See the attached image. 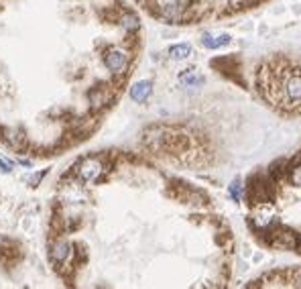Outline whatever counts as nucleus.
Returning a JSON list of instances; mask_svg holds the SVG:
<instances>
[{"label": "nucleus", "instance_id": "obj_1", "mask_svg": "<svg viewBox=\"0 0 301 289\" xmlns=\"http://www.w3.org/2000/svg\"><path fill=\"white\" fill-rule=\"evenodd\" d=\"M258 90L271 108L297 114L301 112V65L287 59H273L260 67Z\"/></svg>", "mask_w": 301, "mask_h": 289}, {"label": "nucleus", "instance_id": "obj_2", "mask_svg": "<svg viewBox=\"0 0 301 289\" xmlns=\"http://www.w3.org/2000/svg\"><path fill=\"white\" fill-rule=\"evenodd\" d=\"M102 174H104V163H102L100 159H96V157L84 159V161L79 163V167H77V175H79L86 183L98 181V179L102 177Z\"/></svg>", "mask_w": 301, "mask_h": 289}, {"label": "nucleus", "instance_id": "obj_3", "mask_svg": "<svg viewBox=\"0 0 301 289\" xmlns=\"http://www.w3.org/2000/svg\"><path fill=\"white\" fill-rule=\"evenodd\" d=\"M104 63H106V67H108L110 71L121 73V71H124L126 63H128V57H126V53H124L122 49H110V51L104 55Z\"/></svg>", "mask_w": 301, "mask_h": 289}, {"label": "nucleus", "instance_id": "obj_4", "mask_svg": "<svg viewBox=\"0 0 301 289\" xmlns=\"http://www.w3.org/2000/svg\"><path fill=\"white\" fill-rule=\"evenodd\" d=\"M151 92H153V84L149 80H141L130 88V98L134 102H145L151 96Z\"/></svg>", "mask_w": 301, "mask_h": 289}, {"label": "nucleus", "instance_id": "obj_5", "mask_svg": "<svg viewBox=\"0 0 301 289\" xmlns=\"http://www.w3.org/2000/svg\"><path fill=\"white\" fill-rule=\"evenodd\" d=\"M273 222H275V214H273V210H271L269 206L258 208V212H256V216H254V226H258V228H267V226H271Z\"/></svg>", "mask_w": 301, "mask_h": 289}, {"label": "nucleus", "instance_id": "obj_6", "mask_svg": "<svg viewBox=\"0 0 301 289\" xmlns=\"http://www.w3.org/2000/svg\"><path fill=\"white\" fill-rule=\"evenodd\" d=\"M202 43H204V47H208V49H218V47H224V45H228L230 43V35H204V39H202Z\"/></svg>", "mask_w": 301, "mask_h": 289}, {"label": "nucleus", "instance_id": "obj_7", "mask_svg": "<svg viewBox=\"0 0 301 289\" xmlns=\"http://www.w3.org/2000/svg\"><path fill=\"white\" fill-rule=\"evenodd\" d=\"M71 255V246L65 242V240H59L53 244V251H51V259L55 263H65V259H69Z\"/></svg>", "mask_w": 301, "mask_h": 289}, {"label": "nucleus", "instance_id": "obj_8", "mask_svg": "<svg viewBox=\"0 0 301 289\" xmlns=\"http://www.w3.org/2000/svg\"><path fill=\"white\" fill-rule=\"evenodd\" d=\"M179 82L183 84V86H185V84H187V86H197V84H202V82H204V78H202V75H197V73H195V69H185V71L179 75Z\"/></svg>", "mask_w": 301, "mask_h": 289}, {"label": "nucleus", "instance_id": "obj_9", "mask_svg": "<svg viewBox=\"0 0 301 289\" xmlns=\"http://www.w3.org/2000/svg\"><path fill=\"white\" fill-rule=\"evenodd\" d=\"M169 55H171V59H187L191 55V47H189L187 43L173 45V47L169 49Z\"/></svg>", "mask_w": 301, "mask_h": 289}, {"label": "nucleus", "instance_id": "obj_10", "mask_svg": "<svg viewBox=\"0 0 301 289\" xmlns=\"http://www.w3.org/2000/svg\"><path fill=\"white\" fill-rule=\"evenodd\" d=\"M230 196H232V200H236V202H240L242 200L244 189H242L240 181H232V185H230Z\"/></svg>", "mask_w": 301, "mask_h": 289}, {"label": "nucleus", "instance_id": "obj_11", "mask_svg": "<svg viewBox=\"0 0 301 289\" xmlns=\"http://www.w3.org/2000/svg\"><path fill=\"white\" fill-rule=\"evenodd\" d=\"M289 181H291L293 185H301V165H295V167L291 169V174H289Z\"/></svg>", "mask_w": 301, "mask_h": 289}, {"label": "nucleus", "instance_id": "obj_12", "mask_svg": "<svg viewBox=\"0 0 301 289\" xmlns=\"http://www.w3.org/2000/svg\"><path fill=\"white\" fill-rule=\"evenodd\" d=\"M10 169H12V163L6 161L4 157H0V171H2V174H10Z\"/></svg>", "mask_w": 301, "mask_h": 289}, {"label": "nucleus", "instance_id": "obj_13", "mask_svg": "<svg viewBox=\"0 0 301 289\" xmlns=\"http://www.w3.org/2000/svg\"><path fill=\"white\" fill-rule=\"evenodd\" d=\"M124 27H126V29H136V27H138V25H136V18H134V16H126V18H124Z\"/></svg>", "mask_w": 301, "mask_h": 289}, {"label": "nucleus", "instance_id": "obj_14", "mask_svg": "<svg viewBox=\"0 0 301 289\" xmlns=\"http://www.w3.org/2000/svg\"><path fill=\"white\" fill-rule=\"evenodd\" d=\"M47 174V171H41V174H37L35 175V177H33V179H31V185H37V183H39V179H41V177H43V175Z\"/></svg>", "mask_w": 301, "mask_h": 289}, {"label": "nucleus", "instance_id": "obj_15", "mask_svg": "<svg viewBox=\"0 0 301 289\" xmlns=\"http://www.w3.org/2000/svg\"><path fill=\"white\" fill-rule=\"evenodd\" d=\"M295 285L301 287V273H297V277H295Z\"/></svg>", "mask_w": 301, "mask_h": 289}]
</instances>
